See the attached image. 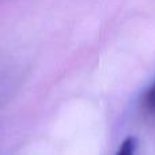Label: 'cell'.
Masks as SVG:
<instances>
[{
    "instance_id": "cell-1",
    "label": "cell",
    "mask_w": 155,
    "mask_h": 155,
    "mask_svg": "<svg viewBox=\"0 0 155 155\" xmlns=\"http://www.w3.org/2000/svg\"><path fill=\"white\" fill-rule=\"evenodd\" d=\"M135 151H136V139L135 137H127L121 143L116 155H135Z\"/></svg>"
},
{
    "instance_id": "cell-2",
    "label": "cell",
    "mask_w": 155,
    "mask_h": 155,
    "mask_svg": "<svg viewBox=\"0 0 155 155\" xmlns=\"http://www.w3.org/2000/svg\"><path fill=\"white\" fill-rule=\"evenodd\" d=\"M143 104H144V107L148 112L155 113V82L151 84V87L148 88V91L146 93Z\"/></svg>"
}]
</instances>
